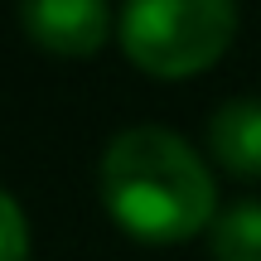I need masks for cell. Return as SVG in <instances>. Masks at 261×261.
Masks as SVG:
<instances>
[{
	"label": "cell",
	"mask_w": 261,
	"mask_h": 261,
	"mask_svg": "<svg viewBox=\"0 0 261 261\" xmlns=\"http://www.w3.org/2000/svg\"><path fill=\"white\" fill-rule=\"evenodd\" d=\"M102 208L126 237L145 247H179L208 232L218 208V179L179 130L140 121L107 140L97 165Z\"/></svg>",
	"instance_id": "obj_1"
},
{
	"label": "cell",
	"mask_w": 261,
	"mask_h": 261,
	"mask_svg": "<svg viewBox=\"0 0 261 261\" xmlns=\"http://www.w3.org/2000/svg\"><path fill=\"white\" fill-rule=\"evenodd\" d=\"M116 39L121 54L150 77H198L232 48L237 0H126Z\"/></svg>",
	"instance_id": "obj_2"
},
{
	"label": "cell",
	"mask_w": 261,
	"mask_h": 261,
	"mask_svg": "<svg viewBox=\"0 0 261 261\" xmlns=\"http://www.w3.org/2000/svg\"><path fill=\"white\" fill-rule=\"evenodd\" d=\"M116 19L112 0H19V29L48 58H97Z\"/></svg>",
	"instance_id": "obj_3"
},
{
	"label": "cell",
	"mask_w": 261,
	"mask_h": 261,
	"mask_svg": "<svg viewBox=\"0 0 261 261\" xmlns=\"http://www.w3.org/2000/svg\"><path fill=\"white\" fill-rule=\"evenodd\" d=\"M208 155L232 179H261V97H227L208 116Z\"/></svg>",
	"instance_id": "obj_4"
},
{
	"label": "cell",
	"mask_w": 261,
	"mask_h": 261,
	"mask_svg": "<svg viewBox=\"0 0 261 261\" xmlns=\"http://www.w3.org/2000/svg\"><path fill=\"white\" fill-rule=\"evenodd\" d=\"M213 261H261V198H237L208 227Z\"/></svg>",
	"instance_id": "obj_5"
},
{
	"label": "cell",
	"mask_w": 261,
	"mask_h": 261,
	"mask_svg": "<svg viewBox=\"0 0 261 261\" xmlns=\"http://www.w3.org/2000/svg\"><path fill=\"white\" fill-rule=\"evenodd\" d=\"M0 223H5V242H0V261H29V223L15 194H0Z\"/></svg>",
	"instance_id": "obj_6"
}]
</instances>
